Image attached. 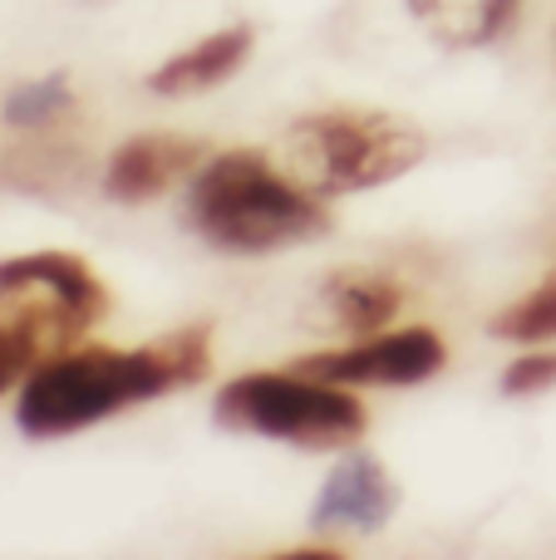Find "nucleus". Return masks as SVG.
I'll return each mask as SVG.
<instances>
[{
	"mask_svg": "<svg viewBox=\"0 0 556 560\" xmlns=\"http://www.w3.org/2000/svg\"><path fill=\"white\" fill-rule=\"evenodd\" d=\"M187 222L207 246L232 256H266L331 232L321 192L296 187L252 148L197 167V183L187 192Z\"/></svg>",
	"mask_w": 556,
	"mask_h": 560,
	"instance_id": "obj_2",
	"label": "nucleus"
},
{
	"mask_svg": "<svg viewBox=\"0 0 556 560\" xmlns=\"http://www.w3.org/2000/svg\"><path fill=\"white\" fill-rule=\"evenodd\" d=\"M212 369L207 325L167 335L143 349H65L45 359L20 388L15 423L25 438H69L134 404L197 384Z\"/></svg>",
	"mask_w": 556,
	"mask_h": 560,
	"instance_id": "obj_1",
	"label": "nucleus"
},
{
	"mask_svg": "<svg viewBox=\"0 0 556 560\" xmlns=\"http://www.w3.org/2000/svg\"><path fill=\"white\" fill-rule=\"evenodd\" d=\"M325 310L345 335H380L404 305V290L380 271H340L325 280Z\"/></svg>",
	"mask_w": 556,
	"mask_h": 560,
	"instance_id": "obj_11",
	"label": "nucleus"
},
{
	"mask_svg": "<svg viewBox=\"0 0 556 560\" xmlns=\"http://www.w3.org/2000/svg\"><path fill=\"white\" fill-rule=\"evenodd\" d=\"M394 506H399V487L390 482L380 457L350 453L325 477L321 497H315V506H311V526L325 536L331 532H380L394 516Z\"/></svg>",
	"mask_w": 556,
	"mask_h": 560,
	"instance_id": "obj_7",
	"label": "nucleus"
},
{
	"mask_svg": "<svg viewBox=\"0 0 556 560\" xmlns=\"http://www.w3.org/2000/svg\"><path fill=\"white\" fill-rule=\"evenodd\" d=\"M443 359H449V349H443V335H433V329H394V335L380 329L364 345L321 349V354L296 359V369L345 388H409L439 374Z\"/></svg>",
	"mask_w": 556,
	"mask_h": 560,
	"instance_id": "obj_6",
	"label": "nucleus"
},
{
	"mask_svg": "<svg viewBox=\"0 0 556 560\" xmlns=\"http://www.w3.org/2000/svg\"><path fill=\"white\" fill-rule=\"evenodd\" d=\"M556 388V349H537V354H522L518 364L502 374V394L508 398H528V394H547Z\"/></svg>",
	"mask_w": 556,
	"mask_h": 560,
	"instance_id": "obj_14",
	"label": "nucleus"
},
{
	"mask_svg": "<svg viewBox=\"0 0 556 560\" xmlns=\"http://www.w3.org/2000/svg\"><path fill=\"white\" fill-rule=\"evenodd\" d=\"M108 290L69 252H35L0 261V329L20 335L39 364L74 349L104 319Z\"/></svg>",
	"mask_w": 556,
	"mask_h": 560,
	"instance_id": "obj_5",
	"label": "nucleus"
},
{
	"mask_svg": "<svg viewBox=\"0 0 556 560\" xmlns=\"http://www.w3.org/2000/svg\"><path fill=\"white\" fill-rule=\"evenodd\" d=\"M69 104H74L69 84L59 74H49V79H39V84H20L15 94L5 98V118L15 128H39V124H49V118L69 114Z\"/></svg>",
	"mask_w": 556,
	"mask_h": 560,
	"instance_id": "obj_13",
	"label": "nucleus"
},
{
	"mask_svg": "<svg viewBox=\"0 0 556 560\" xmlns=\"http://www.w3.org/2000/svg\"><path fill=\"white\" fill-rule=\"evenodd\" d=\"M207 163V148L197 138L177 133H138L108 158L104 167V192L114 202H153L158 192H167L173 183H183L187 173Z\"/></svg>",
	"mask_w": 556,
	"mask_h": 560,
	"instance_id": "obj_8",
	"label": "nucleus"
},
{
	"mask_svg": "<svg viewBox=\"0 0 556 560\" xmlns=\"http://www.w3.org/2000/svg\"><path fill=\"white\" fill-rule=\"evenodd\" d=\"M212 413L232 433L271 438L305 453H345L364 438V404L345 384L311 374H242L212 398Z\"/></svg>",
	"mask_w": 556,
	"mask_h": 560,
	"instance_id": "obj_3",
	"label": "nucleus"
},
{
	"mask_svg": "<svg viewBox=\"0 0 556 560\" xmlns=\"http://www.w3.org/2000/svg\"><path fill=\"white\" fill-rule=\"evenodd\" d=\"M39 369V354L25 345L20 335H10V329H0V394H5L15 378H30Z\"/></svg>",
	"mask_w": 556,
	"mask_h": 560,
	"instance_id": "obj_15",
	"label": "nucleus"
},
{
	"mask_svg": "<svg viewBox=\"0 0 556 560\" xmlns=\"http://www.w3.org/2000/svg\"><path fill=\"white\" fill-rule=\"evenodd\" d=\"M252 25H227L217 30V35L197 39L193 49H183V55H173L167 65H158L153 74H148V89L163 98H187V94H202V89H217L222 79H232L236 69L246 65V55H252Z\"/></svg>",
	"mask_w": 556,
	"mask_h": 560,
	"instance_id": "obj_9",
	"label": "nucleus"
},
{
	"mask_svg": "<svg viewBox=\"0 0 556 560\" xmlns=\"http://www.w3.org/2000/svg\"><path fill=\"white\" fill-rule=\"evenodd\" d=\"M414 20L449 49H483L512 25L518 0H409Z\"/></svg>",
	"mask_w": 556,
	"mask_h": 560,
	"instance_id": "obj_10",
	"label": "nucleus"
},
{
	"mask_svg": "<svg viewBox=\"0 0 556 560\" xmlns=\"http://www.w3.org/2000/svg\"><path fill=\"white\" fill-rule=\"evenodd\" d=\"M498 339H556V271L493 319Z\"/></svg>",
	"mask_w": 556,
	"mask_h": 560,
	"instance_id": "obj_12",
	"label": "nucleus"
},
{
	"mask_svg": "<svg viewBox=\"0 0 556 560\" xmlns=\"http://www.w3.org/2000/svg\"><path fill=\"white\" fill-rule=\"evenodd\" d=\"M291 153L311 192H370L424 163L429 143L409 118L380 108H325L291 128Z\"/></svg>",
	"mask_w": 556,
	"mask_h": 560,
	"instance_id": "obj_4",
	"label": "nucleus"
}]
</instances>
